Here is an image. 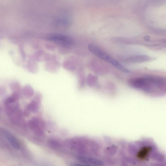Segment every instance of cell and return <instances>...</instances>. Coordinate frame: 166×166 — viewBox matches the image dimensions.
Instances as JSON below:
<instances>
[{
  "instance_id": "cell-1",
  "label": "cell",
  "mask_w": 166,
  "mask_h": 166,
  "mask_svg": "<svg viewBox=\"0 0 166 166\" xmlns=\"http://www.w3.org/2000/svg\"><path fill=\"white\" fill-rule=\"evenodd\" d=\"M128 84L130 87L151 96H162L166 93V78L163 76L154 75L138 76L129 79Z\"/></svg>"
},
{
  "instance_id": "cell-2",
  "label": "cell",
  "mask_w": 166,
  "mask_h": 166,
  "mask_svg": "<svg viewBox=\"0 0 166 166\" xmlns=\"http://www.w3.org/2000/svg\"><path fill=\"white\" fill-rule=\"evenodd\" d=\"M88 48L89 51L98 57L100 58L113 65L124 73H129L130 71L123 66L120 64L117 61L110 55L104 52L101 48L94 44H90L88 45Z\"/></svg>"
},
{
  "instance_id": "cell-3",
  "label": "cell",
  "mask_w": 166,
  "mask_h": 166,
  "mask_svg": "<svg viewBox=\"0 0 166 166\" xmlns=\"http://www.w3.org/2000/svg\"><path fill=\"white\" fill-rule=\"evenodd\" d=\"M5 106L6 114L13 123L19 124L23 122V113L18 102L5 104Z\"/></svg>"
},
{
  "instance_id": "cell-4",
  "label": "cell",
  "mask_w": 166,
  "mask_h": 166,
  "mask_svg": "<svg viewBox=\"0 0 166 166\" xmlns=\"http://www.w3.org/2000/svg\"><path fill=\"white\" fill-rule=\"evenodd\" d=\"M47 40L65 48H70L74 45L72 39L63 35H55L49 37Z\"/></svg>"
},
{
  "instance_id": "cell-5",
  "label": "cell",
  "mask_w": 166,
  "mask_h": 166,
  "mask_svg": "<svg viewBox=\"0 0 166 166\" xmlns=\"http://www.w3.org/2000/svg\"><path fill=\"white\" fill-rule=\"evenodd\" d=\"M28 125L31 130L37 134L42 135L43 129L46 126L45 122L40 118L34 117L28 122Z\"/></svg>"
},
{
  "instance_id": "cell-6",
  "label": "cell",
  "mask_w": 166,
  "mask_h": 166,
  "mask_svg": "<svg viewBox=\"0 0 166 166\" xmlns=\"http://www.w3.org/2000/svg\"><path fill=\"white\" fill-rule=\"evenodd\" d=\"M41 98L40 94H37L30 103L27 105L26 109L30 112L36 113L37 112L40 108Z\"/></svg>"
},
{
  "instance_id": "cell-7",
  "label": "cell",
  "mask_w": 166,
  "mask_h": 166,
  "mask_svg": "<svg viewBox=\"0 0 166 166\" xmlns=\"http://www.w3.org/2000/svg\"><path fill=\"white\" fill-rule=\"evenodd\" d=\"M81 161L90 165L95 166H102L104 165V162L102 160L92 158L81 157L79 158Z\"/></svg>"
},
{
  "instance_id": "cell-8",
  "label": "cell",
  "mask_w": 166,
  "mask_h": 166,
  "mask_svg": "<svg viewBox=\"0 0 166 166\" xmlns=\"http://www.w3.org/2000/svg\"><path fill=\"white\" fill-rule=\"evenodd\" d=\"M153 58L146 56H135L127 59V61L131 63H140L143 62L150 61Z\"/></svg>"
},
{
  "instance_id": "cell-9",
  "label": "cell",
  "mask_w": 166,
  "mask_h": 166,
  "mask_svg": "<svg viewBox=\"0 0 166 166\" xmlns=\"http://www.w3.org/2000/svg\"><path fill=\"white\" fill-rule=\"evenodd\" d=\"M24 96L27 99H30L34 95V92L32 87L29 85L24 87L22 90Z\"/></svg>"
},
{
  "instance_id": "cell-10",
  "label": "cell",
  "mask_w": 166,
  "mask_h": 166,
  "mask_svg": "<svg viewBox=\"0 0 166 166\" xmlns=\"http://www.w3.org/2000/svg\"><path fill=\"white\" fill-rule=\"evenodd\" d=\"M7 139L13 147L16 149H19L20 148L19 143L16 138L12 135L8 133L6 134Z\"/></svg>"
},
{
  "instance_id": "cell-11",
  "label": "cell",
  "mask_w": 166,
  "mask_h": 166,
  "mask_svg": "<svg viewBox=\"0 0 166 166\" xmlns=\"http://www.w3.org/2000/svg\"><path fill=\"white\" fill-rule=\"evenodd\" d=\"M10 88L13 93H17L20 94L21 88L19 83L17 82H14L10 85Z\"/></svg>"
},
{
  "instance_id": "cell-12",
  "label": "cell",
  "mask_w": 166,
  "mask_h": 166,
  "mask_svg": "<svg viewBox=\"0 0 166 166\" xmlns=\"http://www.w3.org/2000/svg\"><path fill=\"white\" fill-rule=\"evenodd\" d=\"M86 82L88 85L91 87H95L98 85L97 79L95 76H92L88 77Z\"/></svg>"
},
{
  "instance_id": "cell-13",
  "label": "cell",
  "mask_w": 166,
  "mask_h": 166,
  "mask_svg": "<svg viewBox=\"0 0 166 166\" xmlns=\"http://www.w3.org/2000/svg\"><path fill=\"white\" fill-rule=\"evenodd\" d=\"M150 151V148L148 147L144 148L140 151L138 156L141 158L145 157L147 155L148 153Z\"/></svg>"
},
{
  "instance_id": "cell-14",
  "label": "cell",
  "mask_w": 166,
  "mask_h": 166,
  "mask_svg": "<svg viewBox=\"0 0 166 166\" xmlns=\"http://www.w3.org/2000/svg\"><path fill=\"white\" fill-rule=\"evenodd\" d=\"M6 92V90L5 89L2 87H0V96H4Z\"/></svg>"
},
{
  "instance_id": "cell-15",
  "label": "cell",
  "mask_w": 166,
  "mask_h": 166,
  "mask_svg": "<svg viewBox=\"0 0 166 166\" xmlns=\"http://www.w3.org/2000/svg\"><path fill=\"white\" fill-rule=\"evenodd\" d=\"M71 166H95L87 164H72L70 165Z\"/></svg>"
}]
</instances>
